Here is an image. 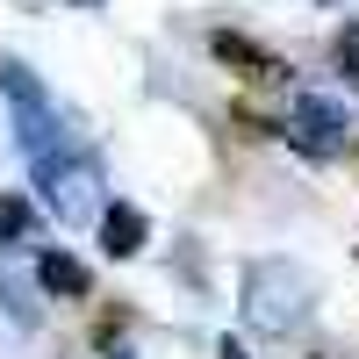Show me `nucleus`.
Listing matches in <instances>:
<instances>
[{"label":"nucleus","mask_w":359,"mask_h":359,"mask_svg":"<svg viewBox=\"0 0 359 359\" xmlns=\"http://www.w3.org/2000/svg\"><path fill=\"white\" fill-rule=\"evenodd\" d=\"M216 57H223V65H237L245 79H259V86H280V79H287L280 57H273V50H252L245 36H216Z\"/></svg>","instance_id":"1"},{"label":"nucleus","mask_w":359,"mask_h":359,"mask_svg":"<svg viewBox=\"0 0 359 359\" xmlns=\"http://www.w3.org/2000/svg\"><path fill=\"white\" fill-rule=\"evenodd\" d=\"M36 273H43V287H50V294H65V302H79V294L94 287V280H86V266H79V259H65V252H43V259H36Z\"/></svg>","instance_id":"2"},{"label":"nucleus","mask_w":359,"mask_h":359,"mask_svg":"<svg viewBox=\"0 0 359 359\" xmlns=\"http://www.w3.org/2000/svg\"><path fill=\"white\" fill-rule=\"evenodd\" d=\"M101 237H108V252H115V259H130V252L144 245V216H137V208H108Z\"/></svg>","instance_id":"3"},{"label":"nucleus","mask_w":359,"mask_h":359,"mask_svg":"<svg viewBox=\"0 0 359 359\" xmlns=\"http://www.w3.org/2000/svg\"><path fill=\"white\" fill-rule=\"evenodd\" d=\"M338 65H345V79H359V22H345V36H338Z\"/></svg>","instance_id":"4"},{"label":"nucleus","mask_w":359,"mask_h":359,"mask_svg":"<svg viewBox=\"0 0 359 359\" xmlns=\"http://www.w3.org/2000/svg\"><path fill=\"white\" fill-rule=\"evenodd\" d=\"M0 230L22 237V230H29V208H22V201H8V208H0Z\"/></svg>","instance_id":"5"}]
</instances>
